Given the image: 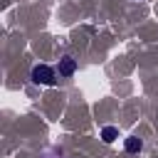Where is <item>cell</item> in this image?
<instances>
[{"instance_id": "6da1fadb", "label": "cell", "mask_w": 158, "mask_h": 158, "mask_svg": "<svg viewBox=\"0 0 158 158\" xmlns=\"http://www.w3.org/2000/svg\"><path fill=\"white\" fill-rule=\"evenodd\" d=\"M30 79H32L35 84L52 86V84H54V72H52L47 64H37V67H32V74H30Z\"/></svg>"}, {"instance_id": "7a4b0ae2", "label": "cell", "mask_w": 158, "mask_h": 158, "mask_svg": "<svg viewBox=\"0 0 158 158\" xmlns=\"http://www.w3.org/2000/svg\"><path fill=\"white\" fill-rule=\"evenodd\" d=\"M74 69H77V62L72 57H62L59 59V77H72Z\"/></svg>"}, {"instance_id": "3957f363", "label": "cell", "mask_w": 158, "mask_h": 158, "mask_svg": "<svg viewBox=\"0 0 158 158\" xmlns=\"http://www.w3.org/2000/svg\"><path fill=\"white\" fill-rule=\"evenodd\" d=\"M101 138H104V143H114V141L118 138V128H114V126H104V128H101Z\"/></svg>"}, {"instance_id": "277c9868", "label": "cell", "mask_w": 158, "mask_h": 158, "mask_svg": "<svg viewBox=\"0 0 158 158\" xmlns=\"http://www.w3.org/2000/svg\"><path fill=\"white\" fill-rule=\"evenodd\" d=\"M141 148H143L141 138H136V136H128L126 138V153H138Z\"/></svg>"}]
</instances>
